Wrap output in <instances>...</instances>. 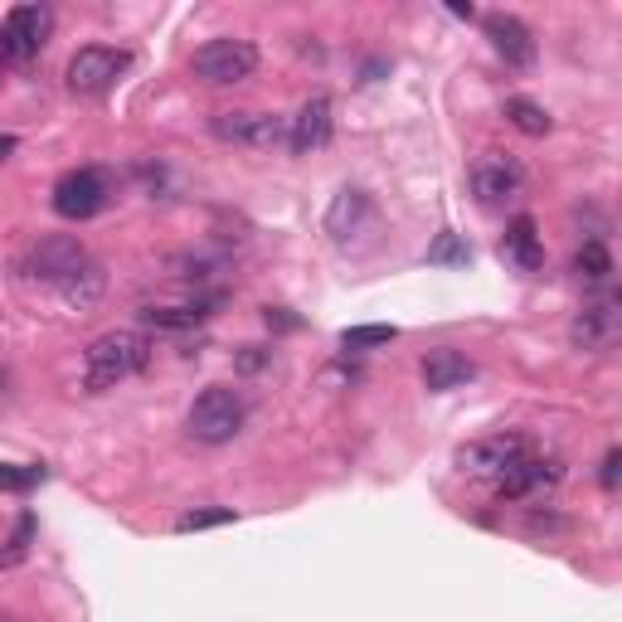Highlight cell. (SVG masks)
<instances>
[{"mask_svg": "<svg viewBox=\"0 0 622 622\" xmlns=\"http://www.w3.org/2000/svg\"><path fill=\"white\" fill-rule=\"evenodd\" d=\"M210 132L229 147H253L268 151L277 141H287V117H273V112H220L210 122Z\"/></svg>", "mask_w": 622, "mask_h": 622, "instance_id": "cell-8", "label": "cell"}, {"mask_svg": "<svg viewBox=\"0 0 622 622\" xmlns=\"http://www.w3.org/2000/svg\"><path fill=\"white\" fill-rule=\"evenodd\" d=\"M370 195L365 190H356V185H346V190L331 200V210H326V234L336 238V244H350L360 229L370 224Z\"/></svg>", "mask_w": 622, "mask_h": 622, "instance_id": "cell-15", "label": "cell"}, {"mask_svg": "<svg viewBox=\"0 0 622 622\" xmlns=\"http://www.w3.org/2000/svg\"><path fill=\"white\" fill-rule=\"evenodd\" d=\"M622 336V297L618 293H598L594 302H584V311L569 326V340L579 350H613Z\"/></svg>", "mask_w": 622, "mask_h": 622, "instance_id": "cell-7", "label": "cell"}, {"mask_svg": "<svg viewBox=\"0 0 622 622\" xmlns=\"http://www.w3.org/2000/svg\"><path fill=\"white\" fill-rule=\"evenodd\" d=\"M234 521V511L229 506H204V511H185L181 521H175V531H214V525H229Z\"/></svg>", "mask_w": 622, "mask_h": 622, "instance_id": "cell-22", "label": "cell"}, {"mask_svg": "<svg viewBox=\"0 0 622 622\" xmlns=\"http://www.w3.org/2000/svg\"><path fill=\"white\" fill-rule=\"evenodd\" d=\"M331 98L326 92H316V98H307L302 108H297V117H287V147L297 156H311L321 151L331 141V127H336V117H331Z\"/></svg>", "mask_w": 622, "mask_h": 622, "instance_id": "cell-12", "label": "cell"}, {"mask_svg": "<svg viewBox=\"0 0 622 622\" xmlns=\"http://www.w3.org/2000/svg\"><path fill=\"white\" fill-rule=\"evenodd\" d=\"M559 476H564L559 458H545V452L531 448L525 458H515L501 476H496V492H501V501H531V496L555 492Z\"/></svg>", "mask_w": 622, "mask_h": 622, "instance_id": "cell-5", "label": "cell"}, {"mask_svg": "<svg viewBox=\"0 0 622 622\" xmlns=\"http://www.w3.org/2000/svg\"><path fill=\"white\" fill-rule=\"evenodd\" d=\"M127 64H132L127 49L88 45V49H78V54L69 59V88L83 92V98H92V92H108L112 83L127 74Z\"/></svg>", "mask_w": 622, "mask_h": 622, "instance_id": "cell-6", "label": "cell"}, {"mask_svg": "<svg viewBox=\"0 0 622 622\" xmlns=\"http://www.w3.org/2000/svg\"><path fill=\"white\" fill-rule=\"evenodd\" d=\"M525 452H531V438H521V433H496V438L467 443L458 452V467L467 476H501L506 467L515 458H525Z\"/></svg>", "mask_w": 622, "mask_h": 622, "instance_id": "cell-11", "label": "cell"}, {"mask_svg": "<svg viewBox=\"0 0 622 622\" xmlns=\"http://www.w3.org/2000/svg\"><path fill=\"white\" fill-rule=\"evenodd\" d=\"M253 69H258V49L248 39H210V45L195 49V74L214 83V88L253 78Z\"/></svg>", "mask_w": 622, "mask_h": 622, "instance_id": "cell-4", "label": "cell"}, {"mask_svg": "<svg viewBox=\"0 0 622 622\" xmlns=\"http://www.w3.org/2000/svg\"><path fill=\"white\" fill-rule=\"evenodd\" d=\"M49 29H54L49 5H15L0 25V64H29L49 45Z\"/></svg>", "mask_w": 622, "mask_h": 622, "instance_id": "cell-3", "label": "cell"}, {"mask_svg": "<svg viewBox=\"0 0 622 622\" xmlns=\"http://www.w3.org/2000/svg\"><path fill=\"white\" fill-rule=\"evenodd\" d=\"M506 122H511L515 132H525V137H545L549 132V112L531 98H506Z\"/></svg>", "mask_w": 622, "mask_h": 622, "instance_id": "cell-19", "label": "cell"}, {"mask_svg": "<svg viewBox=\"0 0 622 622\" xmlns=\"http://www.w3.org/2000/svg\"><path fill=\"white\" fill-rule=\"evenodd\" d=\"M147 360H151V340L141 336V331H108V336H98L88 346V356H83V385L92 394L117 389L122 380L147 370Z\"/></svg>", "mask_w": 622, "mask_h": 622, "instance_id": "cell-1", "label": "cell"}, {"mask_svg": "<svg viewBox=\"0 0 622 622\" xmlns=\"http://www.w3.org/2000/svg\"><path fill=\"white\" fill-rule=\"evenodd\" d=\"M472 258V248L462 244V234H438V244L428 248V263H443V268H458Z\"/></svg>", "mask_w": 622, "mask_h": 622, "instance_id": "cell-24", "label": "cell"}, {"mask_svg": "<svg viewBox=\"0 0 622 622\" xmlns=\"http://www.w3.org/2000/svg\"><path fill=\"white\" fill-rule=\"evenodd\" d=\"M92 258H88V248L78 244V238H39L35 244V253H29V277H35V283H49L59 293V287L69 283V277L78 273V268H88Z\"/></svg>", "mask_w": 622, "mask_h": 622, "instance_id": "cell-10", "label": "cell"}, {"mask_svg": "<svg viewBox=\"0 0 622 622\" xmlns=\"http://www.w3.org/2000/svg\"><path fill=\"white\" fill-rule=\"evenodd\" d=\"M35 482H45L39 467H0V492H29Z\"/></svg>", "mask_w": 622, "mask_h": 622, "instance_id": "cell-25", "label": "cell"}, {"mask_svg": "<svg viewBox=\"0 0 622 622\" xmlns=\"http://www.w3.org/2000/svg\"><path fill=\"white\" fill-rule=\"evenodd\" d=\"M472 375H476V365L462 356V350H448V346H443V350H428V356H423V385H428L433 394L462 389Z\"/></svg>", "mask_w": 622, "mask_h": 622, "instance_id": "cell-16", "label": "cell"}, {"mask_svg": "<svg viewBox=\"0 0 622 622\" xmlns=\"http://www.w3.org/2000/svg\"><path fill=\"white\" fill-rule=\"evenodd\" d=\"M210 302H190V307H147L141 311V321L156 331H190V326H200L210 311H204Z\"/></svg>", "mask_w": 622, "mask_h": 622, "instance_id": "cell-18", "label": "cell"}, {"mask_svg": "<svg viewBox=\"0 0 622 622\" xmlns=\"http://www.w3.org/2000/svg\"><path fill=\"white\" fill-rule=\"evenodd\" d=\"M244 399H238V389L229 385H210L200 394V399L190 403V413H185V428H190L195 443H210V448H220V443H234L238 428H244Z\"/></svg>", "mask_w": 622, "mask_h": 622, "instance_id": "cell-2", "label": "cell"}, {"mask_svg": "<svg viewBox=\"0 0 622 622\" xmlns=\"http://www.w3.org/2000/svg\"><path fill=\"white\" fill-rule=\"evenodd\" d=\"M394 336H399L394 326H350V331H340V346L346 350H370V346H389Z\"/></svg>", "mask_w": 622, "mask_h": 622, "instance_id": "cell-23", "label": "cell"}, {"mask_svg": "<svg viewBox=\"0 0 622 622\" xmlns=\"http://www.w3.org/2000/svg\"><path fill=\"white\" fill-rule=\"evenodd\" d=\"M574 273H579V277H588V283H608V277H613V253H608L604 238H588V244L579 248Z\"/></svg>", "mask_w": 622, "mask_h": 622, "instance_id": "cell-20", "label": "cell"}, {"mask_svg": "<svg viewBox=\"0 0 622 622\" xmlns=\"http://www.w3.org/2000/svg\"><path fill=\"white\" fill-rule=\"evenodd\" d=\"M486 25V39H492V49L506 59L511 69H531L535 64V35L525 29V20L506 15V10H496V15L482 20Z\"/></svg>", "mask_w": 622, "mask_h": 622, "instance_id": "cell-14", "label": "cell"}, {"mask_svg": "<svg viewBox=\"0 0 622 622\" xmlns=\"http://www.w3.org/2000/svg\"><path fill=\"white\" fill-rule=\"evenodd\" d=\"M501 253L506 263H515L521 273H535V268L545 263V248H540V229H535L531 214H521V220H511V229L501 238Z\"/></svg>", "mask_w": 622, "mask_h": 622, "instance_id": "cell-17", "label": "cell"}, {"mask_svg": "<svg viewBox=\"0 0 622 622\" xmlns=\"http://www.w3.org/2000/svg\"><path fill=\"white\" fill-rule=\"evenodd\" d=\"M521 185H525V175H521V165L511 161V156H482V161L472 165V195L482 204H501V200H511V195H521Z\"/></svg>", "mask_w": 622, "mask_h": 622, "instance_id": "cell-13", "label": "cell"}, {"mask_svg": "<svg viewBox=\"0 0 622 622\" xmlns=\"http://www.w3.org/2000/svg\"><path fill=\"white\" fill-rule=\"evenodd\" d=\"M29 540H35V515H20L15 521V531H10V540H5V549H0V569H15L20 559L29 555Z\"/></svg>", "mask_w": 622, "mask_h": 622, "instance_id": "cell-21", "label": "cell"}, {"mask_svg": "<svg viewBox=\"0 0 622 622\" xmlns=\"http://www.w3.org/2000/svg\"><path fill=\"white\" fill-rule=\"evenodd\" d=\"M112 181L98 171V165H83V171H69L64 181L54 185V210L64 220H92V214L108 204Z\"/></svg>", "mask_w": 622, "mask_h": 622, "instance_id": "cell-9", "label": "cell"}, {"mask_svg": "<svg viewBox=\"0 0 622 622\" xmlns=\"http://www.w3.org/2000/svg\"><path fill=\"white\" fill-rule=\"evenodd\" d=\"M618 472H622V452H618V448H608L604 472H598V482H604V492H618Z\"/></svg>", "mask_w": 622, "mask_h": 622, "instance_id": "cell-26", "label": "cell"}, {"mask_svg": "<svg viewBox=\"0 0 622 622\" xmlns=\"http://www.w3.org/2000/svg\"><path fill=\"white\" fill-rule=\"evenodd\" d=\"M15 147H20V141H15V137H5V132H0V165H5L10 156H15Z\"/></svg>", "mask_w": 622, "mask_h": 622, "instance_id": "cell-27", "label": "cell"}]
</instances>
